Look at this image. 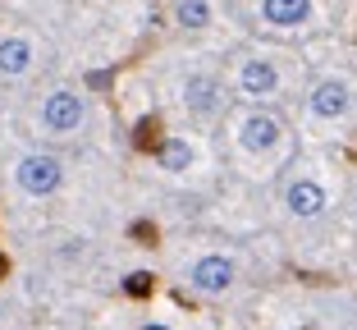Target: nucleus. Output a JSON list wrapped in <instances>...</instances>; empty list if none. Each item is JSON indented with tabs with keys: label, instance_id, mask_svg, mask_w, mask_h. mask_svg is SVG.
<instances>
[{
	"label": "nucleus",
	"instance_id": "nucleus-7",
	"mask_svg": "<svg viewBox=\"0 0 357 330\" xmlns=\"http://www.w3.org/2000/svg\"><path fill=\"white\" fill-rule=\"evenodd\" d=\"M32 64V46L23 37H10V42H0V74H23Z\"/></svg>",
	"mask_w": 357,
	"mask_h": 330
},
{
	"label": "nucleus",
	"instance_id": "nucleus-3",
	"mask_svg": "<svg viewBox=\"0 0 357 330\" xmlns=\"http://www.w3.org/2000/svg\"><path fill=\"white\" fill-rule=\"evenodd\" d=\"M229 280H234V267L225 257H202L197 267H192V285L202 294H220V289H229Z\"/></svg>",
	"mask_w": 357,
	"mask_h": 330
},
{
	"label": "nucleus",
	"instance_id": "nucleus-12",
	"mask_svg": "<svg viewBox=\"0 0 357 330\" xmlns=\"http://www.w3.org/2000/svg\"><path fill=\"white\" fill-rule=\"evenodd\" d=\"M178 23H183V28H206L211 5L206 0H178Z\"/></svg>",
	"mask_w": 357,
	"mask_h": 330
},
{
	"label": "nucleus",
	"instance_id": "nucleus-9",
	"mask_svg": "<svg viewBox=\"0 0 357 330\" xmlns=\"http://www.w3.org/2000/svg\"><path fill=\"white\" fill-rule=\"evenodd\" d=\"M188 106L197 110V115H211V110L220 106V87H215V78H192L188 83Z\"/></svg>",
	"mask_w": 357,
	"mask_h": 330
},
{
	"label": "nucleus",
	"instance_id": "nucleus-11",
	"mask_svg": "<svg viewBox=\"0 0 357 330\" xmlns=\"http://www.w3.org/2000/svg\"><path fill=\"white\" fill-rule=\"evenodd\" d=\"M160 165H165V170H188V165H192V147H188V142H178V138L160 142Z\"/></svg>",
	"mask_w": 357,
	"mask_h": 330
},
{
	"label": "nucleus",
	"instance_id": "nucleus-5",
	"mask_svg": "<svg viewBox=\"0 0 357 330\" xmlns=\"http://www.w3.org/2000/svg\"><path fill=\"white\" fill-rule=\"evenodd\" d=\"M289 211H294V216H303V220H312V216H321V211H326V193L316 188L312 179H298L294 188H289Z\"/></svg>",
	"mask_w": 357,
	"mask_h": 330
},
{
	"label": "nucleus",
	"instance_id": "nucleus-6",
	"mask_svg": "<svg viewBox=\"0 0 357 330\" xmlns=\"http://www.w3.org/2000/svg\"><path fill=\"white\" fill-rule=\"evenodd\" d=\"M243 92H248V96L275 92V69L266 60H248V64H243Z\"/></svg>",
	"mask_w": 357,
	"mask_h": 330
},
{
	"label": "nucleus",
	"instance_id": "nucleus-8",
	"mask_svg": "<svg viewBox=\"0 0 357 330\" xmlns=\"http://www.w3.org/2000/svg\"><path fill=\"white\" fill-rule=\"evenodd\" d=\"M280 138V124H275L271 115H252L248 124H243V142L252 151H261V147H271V142Z\"/></svg>",
	"mask_w": 357,
	"mask_h": 330
},
{
	"label": "nucleus",
	"instance_id": "nucleus-4",
	"mask_svg": "<svg viewBox=\"0 0 357 330\" xmlns=\"http://www.w3.org/2000/svg\"><path fill=\"white\" fill-rule=\"evenodd\" d=\"M312 110L321 119H335V115H344L348 110V83H339V78H330V83H321L312 92Z\"/></svg>",
	"mask_w": 357,
	"mask_h": 330
},
{
	"label": "nucleus",
	"instance_id": "nucleus-13",
	"mask_svg": "<svg viewBox=\"0 0 357 330\" xmlns=\"http://www.w3.org/2000/svg\"><path fill=\"white\" fill-rule=\"evenodd\" d=\"M128 294H133V299H142V294H151V276H147V271H137V276H128Z\"/></svg>",
	"mask_w": 357,
	"mask_h": 330
},
{
	"label": "nucleus",
	"instance_id": "nucleus-10",
	"mask_svg": "<svg viewBox=\"0 0 357 330\" xmlns=\"http://www.w3.org/2000/svg\"><path fill=\"white\" fill-rule=\"evenodd\" d=\"M261 10H266V19L271 23H303L307 19V0H261Z\"/></svg>",
	"mask_w": 357,
	"mask_h": 330
},
{
	"label": "nucleus",
	"instance_id": "nucleus-1",
	"mask_svg": "<svg viewBox=\"0 0 357 330\" xmlns=\"http://www.w3.org/2000/svg\"><path fill=\"white\" fill-rule=\"evenodd\" d=\"M60 160L55 156H23L19 160V188L23 193H37V197H46V193L60 188Z\"/></svg>",
	"mask_w": 357,
	"mask_h": 330
},
{
	"label": "nucleus",
	"instance_id": "nucleus-2",
	"mask_svg": "<svg viewBox=\"0 0 357 330\" xmlns=\"http://www.w3.org/2000/svg\"><path fill=\"white\" fill-rule=\"evenodd\" d=\"M42 119H46V128H51V133H69V128H78V124H83V96H74V92L46 96Z\"/></svg>",
	"mask_w": 357,
	"mask_h": 330
}]
</instances>
